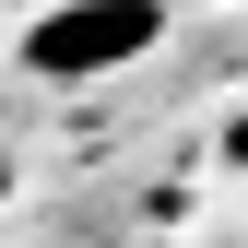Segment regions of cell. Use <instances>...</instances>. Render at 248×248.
Here are the masks:
<instances>
[{"label":"cell","instance_id":"6da1fadb","mask_svg":"<svg viewBox=\"0 0 248 248\" xmlns=\"http://www.w3.org/2000/svg\"><path fill=\"white\" fill-rule=\"evenodd\" d=\"M142 47H166V12H154V0H47V12L24 24V59H36L47 83H107V71H130Z\"/></svg>","mask_w":248,"mask_h":248},{"label":"cell","instance_id":"7a4b0ae2","mask_svg":"<svg viewBox=\"0 0 248 248\" xmlns=\"http://www.w3.org/2000/svg\"><path fill=\"white\" fill-rule=\"evenodd\" d=\"M225 154H236V177H248V118H236V142H225Z\"/></svg>","mask_w":248,"mask_h":248},{"label":"cell","instance_id":"3957f363","mask_svg":"<svg viewBox=\"0 0 248 248\" xmlns=\"http://www.w3.org/2000/svg\"><path fill=\"white\" fill-rule=\"evenodd\" d=\"M0 201H12V154H0Z\"/></svg>","mask_w":248,"mask_h":248}]
</instances>
